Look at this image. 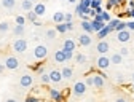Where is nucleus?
<instances>
[{
	"mask_svg": "<svg viewBox=\"0 0 134 102\" xmlns=\"http://www.w3.org/2000/svg\"><path fill=\"white\" fill-rule=\"evenodd\" d=\"M13 51H14V53H19V54L26 53V51H27V42L24 38H16L13 42Z\"/></svg>",
	"mask_w": 134,
	"mask_h": 102,
	"instance_id": "obj_1",
	"label": "nucleus"
},
{
	"mask_svg": "<svg viewBox=\"0 0 134 102\" xmlns=\"http://www.w3.org/2000/svg\"><path fill=\"white\" fill-rule=\"evenodd\" d=\"M86 89H88V86H86L85 81H75L74 88H72V93H74V96L80 97V96H83V94L86 93Z\"/></svg>",
	"mask_w": 134,
	"mask_h": 102,
	"instance_id": "obj_2",
	"label": "nucleus"
},
{
	"mask_svg": "<svg viewBox=\"0 0 134 102\" xmlns=\"http://www.w3.org/2000/svg\"><path fill=\"white\" fill-rule=\"evenodd\" d=\"M48 56V48L45 45H37L35 48H34V58L35 59H45Z\"/></svg>",
	"mask_w": 134,
	"mask_h": 102,
	"instance_id": "obj_3",
	"label": "nucleus"
},
{
	"mask_svg": "<svg viewBox=\"0 0 134 102\" xmlns=\"http://www.w3.org/2000/svg\"><path fill=\"white\" fill-rule=\"evenodd\" d=\"M3 64H5V67H7L8 70H16L19 67V59L16 58V56H7Z\"/></svg>",
	"mask_w": 134,
	"mask_h": 102,
	"instance_id": "obj_4",
	"label": "nucleus"
},
{
	"mask_svg": "<svg viewBox=\"0 0 134 102\" xmlns=\"http://www.w3.org/2000/svg\"><path fill=\"white\" fill-rule=\"evenodd\" d=\"M96 67H97V69H100V70L109 69V67H110V58H107L105 54H100L97 58V61H96Z\"/></svg>",
	"mask_w": 134,
	"mask_h": 102,
	"instance_id": "obj_5",
	"label": "nucleus"
},
{
	"mask_svg": "<svg viewBox=\"0 0 134 102\" xmlns=\"http://www.w3.org/2000/svg\"><path fill=\"white\" fill-rule=\"evenodd\" d=\"M105 75L104 73H94L93 75V81H94V88L100 89V88H104V84H105Z\"/></svg>",
	"mask_w": 134,
	"mask_h": 102,
	"instance_id": "obj_6",
	"label": "nucleus"
},
{
	"mask_svg": "<svg viewBox=\"0 0 134 102\" xmlns=\"http://www.w3.org/2000/svg\"><path fill=\"white\" fill-rule=\"evenodd\" d=\"M116 40H118L120 43H128L131 40V30L125 29L121 32H116Z\"/></svg>",
	"mask_w": 134,
	"mask_h": 102,
	"instance_id": "obj_7",
	"label": "nucleus"
},
{
	"mask_svg": "<svg viewBox=\"0 0 134 102\" xmlns=\"http://www.w3.org/2000/svg\"><path fill=\"white\" fill-rule=\"evenodd\" d=\"M32 83H34V77H32L30 73H24V75H21V78H19V86H23V88H29V86H32Z\"/></svg>",
	"mask_w": 134,
	"mask_h": 102,
	"instance_id": "obj_8",
	"label": "nucleus"
},
{
	"mask_svg": "<svg viewBox=\"0 0 134 102\" xmlns=\"http://www.w3.org/2000/svg\"><path fill=\"white\" fill-rule=\"evenodd\" d=\"M78 43H80L81 46H90V45L93 43V38H91L90 33H85V32H83V33H80V35H78Z\"/></svg>",
	"mask_w": 134,
	"mask_h": 102,
	"instance_id": "obj_9",
	"label": "nucleus"
},
{
	"mask_svg": "<svg viewBox=\"0 0 134 102\" xmlns=\"http://www.w3.org/2000/svg\"><path fill=\"white\" fill-rule=\"evenodd\" d=\"M96 51H97L99 54H105V53H109V51H110V45L105 40H100L97 43V46H96Z\"/></svg>",
	"mask_w": 134,
	"mask_h": 102,
	"instance_id": "obj_10",
	"label": "nucleus"
},
{
	"mask_svg": "<svg viewBox=\"0 0 134 102\" xmlns=\"http://www.w3.org/2000/svg\"><path fill=\"white\" fill-rule=\"evenodd\" d=\"M49 80H51V83H61V81H62V73H61V70L53 69L51 72H49Z\"/></svg>",
	"mask_w": 134,
	"mask_h": 102,
	"instance_id": "obj_11",
	"label": "nucleus"
},
{
	"mask_svg": "<svg viewBox=\"0 0 134 102\" xmlns=\"http://www.w3.org/2000/svg\"><path fill=\"white\" fill-rule=\"evenodd\" d=\"M49 97H51L54 102H64V96L61 94V91L59 89H49Z\"/></svg>",
	"mask_w": 134,
	"mask_h": 102,
	"instance_id": "obj_12",
	"label": "nucleus"
},
{
	"mask_svg": "<svg viewBox=\"0 0 134 102\" xmlns=\"http://www.w3.org/2000/svg\"><path fill=\"white\" fill-rule=\"evenodd\" d=\"M34 13H35L37 16H43V14L46 13V7H45V3H42V2L35 3V5H34Z\"/></svg>",
	"mask_w": 134,
	"mask_h": 102,
	"instance_id": "obj_13",
	"label": "nucleus"
},
{
	"mask_svg": "<svg viewBox=\"0 0 134 102\" xmlns=\"http://www.w3.org/2000/svg\"><path fill=\"white\" fill-rule=\"evenodd\" d=\"M90 22H91V27H93V30H94L96 33H97L99 30H102V29L107 26V22H104V21L99 22V21H96V19H93V21H90Z\"/></svg>",
	"mask_w": 134,
	"mask_h": 102,
	"instance_id": "obj_14",
	"label": "nucleus"
},
{
	"mask_svg": "<svg viewBox=\"0 0 134 102\" xmlns=\"http://www.w3.org/2000/svg\"><path fill=\"white\" fill-rule=\"evenodd\" d=\"M54 61H56L58 64H62V62H65V61H67L62 48H61V49H58V51H54Z\"/></svg>",
	"mask_w": 134,
	"mask_h": 102,
	"instance_id": "obj_15",
	"label": "nucleus"
},
{
	"mask_svg": "<svg viewBox=\"0 0 134 102\" xmlns=\"http://www.w3.org/2000/svg\"><path fill=\"white\" fill-rule=\"evenodd\" d=\"M53 21H54L56 24L64 22V21H65V13H64V11H56V13L53 14Z\"/></svg>",
	"mask_w": 134,
	"mask_h": 102,
	"instance_id": "obj_16",
	"label": "nucleus"
},
{
	"mask_svg": "<svg viewBox=\"0 0 134 102\" xmlns=\"http://www.w3.org/2000/svg\"><path fill=\"white\" fill-rule=\"evenodd\" d=\"M62 48L64 49H69V51H75V42L72 38H65L64 43H62Z\"/></svg>",
	"mask_w": 134,
	"mask_h": 102,
	"instance_id": "obj_17",
	"label": "nucleus"
},
{
	"mask_svg": "<svg viewBox=\"0 0 134 102\" xmlns=\"http://www.w3.org/2000/svg\"><path fill=\"white\" fill-rule=\"evenodd\" d=\"M24 32H26V27L21 26V24H16V26L13 27V33H14L16 37H23V35H24Z\"/></svg>",
	"mask_w": 134,
	"mask_h": 102,
	"instance_id": "obj_18",
	"label": "nucleus"
},
{
	"mask_svg": "<svg viewBox=\"0 0 134 102\" xmlns=\"http://www.w3.org/2000/svg\"><path fill=\"white\" fill-rule=\"evenodd\" d=\"M61 73H62V78H67V80L74 77V70H72V67H62Z\"/></svg>",
	"mask_w": 134,
	"mask_h": 102,
	"instance_id": "obj_19",
	"label": "nucleus"
},
{
	"mask_svg": "<svg viewBox=\"0 0 134 102\" xmlns=\"http://www.w3.org/2000/svg\"><path fill=\"white\" fill-rule=\"evenodd\" d=\"M123 62V56L120 54V53H113L112 56H110V64H121Z\"/></svg>",
	"mask_w": 134,
	"mask_h": 102,
	"instance_id": "obj_20",
	"label": "nucleus"
},
{
	"mask_svg": "<svg viewBox=\"0 0 134 102\" xmlns=\"http://www.w3.org/2000/svg\"><path fill=\"white\" fill-rule=\"evenodd\" d=\"M81 30L85 32V33H93L94 30H93V27H91V22L90 21H81Z\"/></svg>",
	"mask_w": 134,
	"mask_h": 102,
	"instance_id": "obj_21",
	"label": "nucleus"
},
{
	"mask_svg": "<svg viewBox=\"0 0 134 102\" xmlns=\"http://www.w3.org/2000/svg\"><path fill=\"white\" fill-rule=\"evenodd\" d=\"M21 8L24 11H32L34 10V2H32V0H23V2H21Z\"/></svg>",
	"mask_w": 134,
	"mask_h": 102,
	"instance_id": "obj_22",
	"label": "nucleus"
},
{
	"mask_svg": "<svg viewBox=\"0 0 134 102\" xmlns=\"http://www.w3.org/2000/svg\"><path fill=\"white\" fill-rule=\"evenodd\" d=\"M16 5V0H2V7L7 10H13Z\"/></svg>",
	"mask_w": 134,
	"mask_h": 102,
	"instance_id": "obj_23",
	"label": "nucleus"
},
{
	"mask_svg": "<svg viewBox=\"0 0 134 102\" xmlns=\"http://www.w3.org/2000/svg\"><path fill=\"white\" fill-rule=\"evenodd\" d=\"M109 33H110V30H109V27L105 26L102 30H99V32H97V38H105V37L109 35Z\"/></svg>",
	"mask_w": 134,
	"mask_h": 102,
	"instance_id": "obj_24",
	"label": "nucleus"
},
{
	"mask_svg": "<svg viewBox=\"0 0 134 102\" xmlns=\"http://www.w3.org/2000/svg\"><path fill=\"white\" fill-rule=\"evenodd\" d=\"M56 32L58 33H65L67 32V26H65V22H61V24H56Z\"/></svg>",
	"mask_w": 134,
	"mask_h": 102,
	"instance_id": "obj_25",
	"label": "nucleus"
},
{
	"mask_svg": "<svg viewBox=\"0 0 134 102\" xmlns=\"http://www.w3.org/2000/svg\"><path fill=\"white\" fill-rule=\"evenodd\" d=\"M56 29H48L46 30V33H45V35H46V38L48 40H53V38H56Z\"/></svg>",
	"mask_w": 134,
	"mask_h": 102,
	"instance_id": "obj_26",
	"label": "nucleus"
},
{
	"mask_svg": "<svg viewBox=\"0 0 134 102\" xmlns=\"http://www.w3.org/2000/svg\"><path fill=\"white\" fill-rule=\"evenodd\" d=\"M26 19H29V21H32V22H35V21H37V14L34 13V10H32V11H27Z\"/></svg>",
	"mask_w": 134,
	"mask_h": 102,
	"instance_id": "obj_27",
	"label": "nucleus"
},
{
	"mask_svg": "<svg viewBox=\"0 0 134 102\" xmlns=\"http://www.w3.org/2000/svg\"><path fill=\"white\" fill-rule=\"evenodd\" d=\"M8 29H10V24H8L7 21L0 22V33H5V32H8Z\"/></svg>",
	"mask_w": 134,
	"mask_h": 102,
	"instance_id": "obj_28",
	"label": "nucleus"
},
{
	"mask_svg": "<svg viewBox=\"0 0 134 102\" xmlns=\"http://www.w3.org/2000/svg\"><path fill=\"white\" fill-rule=\"evenodd\" d=\"M75 61H77L78 64H85L88 59H86V56H85V54H77V56H75Z\"/></svg>",
	"mask_w": 134,
	"mask_h": 102,
	"instance_id": "obj_29",
	"label": "nucleus"
},
{
	"mask_svg": "<svg viewBox=\"0 0 134 102\" xmlns=\"http://www.w3.org/2000/svg\"><path fill=\"white\" fill-rule=\"evenodd\" d=\"M125 29H126V22H125V21H120V22H118V26L115 27V30H116V32H121V30H125Z\"/></svg>",
	"mask_w": 134,
	"mask_h": 102,
	"instance_id": "obj_30",
	"label": "nucleus"
},
{
	"mask_svg": "<svg viewBox=\"0 0 134 102\" xmlns=\"http://www.w3.org/2000/svg\"><path fill=\"white\" fill-rule=\"evenodd\" d=\"M100 16H102V21L104 22H109L112 18H110V13H107V11H102V13H100Z\"/></svg>",
	"mask_w": 134,
	"mask_h": 102,
	"instance_id": "obj_31",
	"label": "nucleus"
},
{
	"mask_svg": "<svg viewBox=\"0 0 134 102\" xmlns=\"http://www.w3.org/2000/svg\"><path fill=\"white\" fill-rule=\"evenodd\" d=\"M118 53H120V54H121L123 58H126V56L129 54V49H128V46H121V48H120V51H118Z\"/></svg>",
	"mask_w": 134,
	"mask_h": 102,
	"instance_id": "obj_32",
	"label": "nucleus"
},
{
	"mask_svg": "<svg viewBox=\"0 0 134 102\" xmlns=\"http://www.w3.org/2000/svg\"><path fill=\"white\" fill-rule=\"evenodd\" d=\"M14 21H16V24H21V26L26 24V18H24V16H21V14H19V16H16V19H14Z\"/></svg>",
	"mask_w": 134,
	"mask_h": 102,
	"instance_id": "obj_33",
	"label": "nucleus"
},
{
	"mask_svg": "<svg viewBox=\"0 0 134 102\" xmlns=\"http://www.w3.org/2000/svg\"><path fill=\"white\" fill-rule=\"evenodd\" d=\"M100 5H102V2H100V0H91V8H93V10L99 8Z\"/></svg>",
	"mask_w": 134,
	"mask_h": 102,
	"instance_id": "obj_34",
	"label": "nucleus"
},
{
	"mask_svg": "<svg viewBox=\"0 0 134 102\" xmlns=\"http://www.w3.org/2000/svg\"><path fill=\"white\" fill-rule=\"evenodd\" d=\"M64 49V48H62ZM64 54H65V59L67 61H70L72 58H74V51H69V49H64Z\"/></svg>",
	"mask_w": 134,
	"mask_h": 102,
	"instance_id": "obj_35",
	"label": "nucleus"
},
{
	"mask_svg": "<svg viewBox=\"0 0 134 102\" xmlns=\"http://www.w3.org/2000/svg\"><path fill=\"white\" fill-rule=\"evenodd\" d=\"M85 83H86V86H94V81H93V75H88L85 78Z\"/></svg>",
	"mask_w": 134,
	"mask_h": 102,
	"instance_id": "obj_36",
	"label": "nucleus"
},
{
	"mask_svg": "<svg viewBox=\"0 0 134 102\" xmlns=\"http://www.w3.org/2000/svg\"><path fill=\"white\" fill-rule=\"evenodd\" d=\"M49 81V73H42V83H45V84H48Z\"/></svg>",
	"mask_w": 134,
	"mask_h": 102,
	"instance_id": "obj_37",
	"label": "nucleus"
},
{
	"mask_svg": "<svg viewBox=\"0 0 134 102\" xmlns=\"http://www.w3.org/2000/svg\"><path fill=\"white\" fill-rule=\"evenodd\" d=\"M80 5H83L85 8H91V0H80Z\"/></svg>",
	"mask_w": 134,
	"mask_h": 102,
	"instance_id": "obj_38",
	"label": "nucleus"
},
{
	"mask_svg": "<svg viewBox=\"0 0 134 102\" xmlns=\"http://www.w3.org/2000/svg\"><path fill=\"white\" fill-rule=\"evenodd\" d=\"M113 7H116V0H109V2H107V8L112 10Z\"/></svg>",
	"mask_w": 134,
	"mask_h": 102,
	"instance_id": "obj_39",
	"label": "nucleus"
},
{
	"mask_svg": "<svg viewBox=\"0 0 134 102\" xmlns=\"http://www.w3.org/2000/svg\"><path fill=\"white\" fill-rule=\"evenodd\" d=\"M72 19H74L72 13H65V21H64V22H72Z\"/></svg>",
	"mask_w": 134,
	"mask_h": 102,
	"instance_id": "obj_40",
	"label": "nucleus"
},
{
	"mask_svg": "<svg viewBox=\"0 0 134 102\" xmlns=\"http://www.w3.org/2000/svg\"><path fill=\"white\" fill-rule=\"evenodd\" d=\"M126 29H128V30H134V21L126 22Z\"/></svg>",
	"mask_w": 134,
	"mask_h": 102,
	"instance_id": "obj_41",
	"label": "nucleus"
},
{
	"mask_svg": "<svg viewBox=\"0 0 134 102\" xmlns=\"http://www.w3.org/2000/svg\"><path fill=\"white\" fill-rule=\"evenodd\" d=\"M26 102H38V99H37V97H34V96H29V97L26 99Z\"/></svg>",
	"mask_w": 134,
	"mask_h": 102,
	"instance_id": "obj_42",
	"label": "nucleus"
},
{
	"mask_svg": "<svg viewBox=\"0 0 134 102\" xmlns=\"http://www.w3.org/2000/svg\"><path fill=\"white\" fill-rule=\"evenodd\" d=\"M67 26V30H74V22H65Z\"/></svg>",
	"mask_w": 134,
	"mask_h": 102,
	"instance_id": "obj_43",
	"label": "nucleus"
},
{
	"mask_svg": "<svg viewBox=\"0 0 134 102\" xmlns=\"http://www.w3.org/2000/svg\"><path fill=\"white\" fill-rule=\"evenodd\" d=\"M125 14H128V16H131V18H134V10H131V8H129Z\"/></svg>",
	"mask_w": 134,
	"mask_h": 102,
	"instance_id": "obj_44",
	"label": "nucleus"
},
{
	"mask_svg": "<svg viewBox=\"0 0 134 102\" xmlns=\"http://www.w3.org/2000/svg\"><path fill=\"white\" fill-rule=\"evenodd\" d=\"M120 5H125V0H116V7H120Z\"/></svg>",
	"mask_w": 134,
	"mask_h": 102,
	"instance_id": "obj_45",
	"label": "nucleus"
},
{
	"mask_svg": "<svg viewBox=\"0 0 134 102\" xmlns=\"http://www.w3.org/2000/svg\"><path fill=\"white\" fill-rule=\"evenodd\" d=\"M115 102H128V100H126V99H125V97H118V99H116V100H115Z\"/></svg>",
	"mask_w": 134,
	"mask_h": 102,
	"instance_id": "obj_46",
	"label": "nucleus"
},
{
	"mask_svg": "<svg viewBox=\"0 0 134 102\" xmlns=\"http://www.w3.org/2000/svg\"><path fill=\"white\" fill-rule=\"evenodd\" d=\"M5 69H7V67H5V64H0V73H2Z\"/></svg>",
	"mask_w": 134,
	"mask_h": 102,
	"instance_id": "obj_47",
	"label": "nucleus"
},
{
	"mask_svg": "<svg viewBox=\"0 0 134 102\" xmlns=\"http://www.w3.org/2000/svg\"><path fill=\"white\" fill-rule=\"evenodd\" d=\"M102 13V7H99V8H96V14H100Z\"/></svg>",
	"mask_w": 134,
	"mask_h": 102,
	"instance_id": "obj_48",
	"label": "nucleus"
},
{
	"mask_svg": "<svg viewBox=\"0 0 134 102\" xmlns=\"http://www.w3.org/2000/svg\"><path fill=\"white\" fill-rule=\"evenodd\" d=\"M129 8L134 10V0H131V2H129Z\"/></svg>",
	"mask_w": 134,
	"mask_h": 102,
	"instance_id": "obj_49",
	"label": "nucleus"
},
{
	"mask_svg": "<svg viewBox=\"0 0 134 102\" xmlns=\"http://www.w3.org/2000/svg\"><path fill=\"white\" fill-rule=\"evenodd\" d=\"M5 102H18V100H16V99H13V97H10V99H7Z\"/></svg>",
	"mask_w": 134,
	"mask_h": 102,
	"instance_id": "obj_50",
	"label": "nucleus"
},
{
	"mask_svg": "<svg viewBox=\"0 0 134 102\" xmlns=\"http://www.w3.org/2000/svg\"><path fill=\"white\" fill-rule=\"evenodd\" d=\"M67 2H69V3H77L78 0H67Z\"/></svg>",
	"mask_w": 134,
	"mask_h": 102,
	"instance_id": "obj_51",
	"label": "nucleus"
},
{
	"mask_svg": "<svg viewBox=\"0 0 134 102\" xmlns=\"http://www.w3.org/2000/svg\"><path fill=\"white\" fill-rule=\"evenodd\" d=\"M132 81H134V73H132Z\"/></svg>",
	"mask_w": 134,
	"mask_h": 102,
	"instance_id": "obj_52",
	"label": "nucleus"
},
{
	"mask_svg": "<svg viewBox=\"0 0 134 102\" xmlns=\"http://www.w3.org/2000/svg\"><path fill=\"white\" fill-rule=\"evenodd\" d=\"M32 2H37V0H32Z\"/></svg>",
	"mask_w": 134,
	"mask_h": 102,
	"instance_id": "obj_53",
	"label": "nucleus"
},
{
	"mask_svg": "<svg viewBox=\"0 0 134 102\" xmlns=\"http://www.w3.org/2000/svg\"><path fill=\"white\" fill-rule=\"evenodd\" d=\"M132 89H134V84H132Z\"/></svg>",
	"mask_w": 134,
	"mask_h": 102,
	"instance_id": "obj_54",
	"label": "nucleus"
},
{
	"mask_svg": "<svg viewBox=\"0 0 134 102\" xmlns=\"http://www.w3.org/2000/svg\"><path fill=\"white\" fill-rule=\"evenodd\" d=\"M129 2H131V0H129Z\"/></svg>",
	"mask_w": 134,
	"mask_h": 102,
	"instance_id": "obj_55",
	"label": "nucleus"
}]
</instances>
